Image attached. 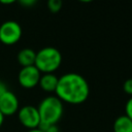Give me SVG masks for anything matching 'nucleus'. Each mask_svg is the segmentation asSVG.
Wrapping results in <instances>:
<instances>
[{"mask_svg":"<svg viewBox=\"0 0 132 132\" xmlns=\"http://www.w3.org/2000/svg\"><path fill=\"white\" fill-rule=\"evenodd\" d=\"M113 132H132V121L127 116H120L113 122Z\"/></svg>","mask_w":132,"mask_h":132,"instance_id":"9d476101","label":"nucleus"},{"mask_svg":"<svg viewBox=\"0 0 132 132\" xmlns=\"http://www.w3.org/2000/svg\"><path fill=\"white\" fill-rule=\"evenodd\" d=\"M57 97L70 104H80L90 95V87L85 77L78 73H66L59 77L56 88Z\"/></svg>","mask_w":132,"mask_h":132,"instance_id":"f257e3e1","label":"nucleus"},{"mask_svg":"<svg viewBox=\"0 0 132 132\" xmlns=\"http://www.w3.org/2000/svg\"><path fill=\"white\" fill-rule=\"evenodd\" d=\"M40 76H41L40 71L33 65V66L22 67V69L19 72L18 79L22 87L30 89L38 85Z\"/></svg>","mask_w":132,"mask_h":132,"instance_id":"423d86ee","label":"nucleus"},{"mask_svg":"<svg viewBox=\"0 0 132 132\" xmlns=\"http://www.w3.org/2000/svg\"><path fill=\"white\" fill-rule=\"evenodd\" d=\"M19 108V100L11 91H6L0 97V111L3 116L13 114Z\"/></svg>","mask_w":132,"mask_h":132,"instance_id":"0eeeda50","label":"nucleus"},{"mask_svg":"<svg viewBox=\"0 0 132 132\" xmlns=\"http://www.w3.org/2000/svg\"><path fill=\"white\" fill-rule=\"evenodd\" d=\"M3 120H4V116L1 113V111H0V127H1V125H2V123H3Z\"/></svg>","mask_w":132,"mask_h":132,"instance_id":"f3484780","label":"nucleus"},{"mask_svg":"<svg viewBox=\"0 0 132 132\" xmlns=\"http://www.w3.org/2000/svg\"><path fill=\"white\" fill-rule=\"evenodd\" d=\"M62 62V55L58 48L46 46L36 53L34 66L43 73H53Z\"/></svg>","mask_w":132,"mask_h":132,"instance_id":"7ed1b4c3","label":"nucleus"},{"mask_svg":"<svg viewBox=\"0 0 132 132\" xmlns=\"http://www.w3.org/2000/svg\"><path fill=\"white\" fill-rule=\"evenodd\" d=\"M21 4H23V5H32V4H34L35 3V1L34 0H24V1H21L20 2Z\"/></svg>","mask_w":132,"mask_h":132,"instance_id":"2eb2a0df","label":"nucleus"},{"mask_svg":"<svg viewBox=\"0 0 132 132\" xmlns=\"http://www.w3.org/2000/svg\"><path fill=\"white\" fill-rule=\"evenodd\" d=\"M123 89H124L125 93L132 96V78H128L125 80V82L123 85Z\"/></svg>","mask_w":132,"mask_h":132,"instance_id":"f8f14e48","label":"nucleus"},{"mask_svg":"<svg viewBox=\"0 0 132 132\" xmlns=\"http://www.w3.org/2000/svg\"><path fill=\"white\" fill-rule=\"evenodd\" d=\"M40 123L46 125H56L63 114V103L57 96H47L39 103L37 107Z\"/></svg>","mask_w":132,"mask_h":132,"instance_id":"f03ea898","label":"nucleus"},{"mask_svg":"<svg viewBox=\"0 0 132 132\" xmlns=\"http://www.w3.org/2000/svg\"><path fill=\"white\" fill-rule=\"evenodd\" d=\"M19 120L20 122L27 128L35 129L40 124V118L37 110V107L33 105L23 106L19 110Z\"/></svg>","mask_w":132,"mask_h":132,"instance_id":"39448f33","label":"nucleus"},{"mask_svg":"<svg viewBox=\"0 0 132 132\" xmlns=\"http://www.w3.org/2000/svg\"><path fill=\"white\" fill-rule=\"evenodd\" d=\"M2 3H12V1H1Z\"/></svg>","mask_w":132,"mask_h":132,"instance_id":"a211bd4d","label":"nucleus"},{"mask_svg":"<svg viewBox=\"0 0 132 132\" xmlns=\"http://www.w3.org/2000/svg\"><path fill=\"white\" fill-rule=\"evenodd\" d=\"M6 91H7V88H6L5 84H4L3 81L0 80V97H1V96L3 95V93L6 92Z\"/></svg>","mask_w":132,"mask_h":132,"instance_id":"4468645a","label":"nucleus"},{"mask_svg":"<svg viewBox=\"0 0 132 132\" xmlns=\"http://www.w3.org/2000/svg\"><path fill=\"white\" fill-rule=\"evenodd\" d=\"M58 79H59V77H57L53 73H44L43 75L40 76L38 84L43 91L51 93V92L56 91V88L58 85Z\"/></svg>","mask_w":132,"mask_h":132,"instance_id":"6e6552de","label":"nucleus"},{"mask_svg":"<svg viewBox=\"0 0 132 132\" xmlns=\"http://www.w3.org/2000/svg\"><path fill=\"white\" fill-rule=\"evenodd\" d=\"M62 1L61 0H48L47 1V7L52 12H58L62 8Z\"/></svg>","mask_w":132,"mask_h":132,"instance_id":"9b49d317","label":"nucleus"},{"mask_svg":"<svg viewBox=\"0 0 132 132\" xmlns=\"http://www.w3.org/2000/svg\"><path fill=\"white\" fill-rule=\"evenodd\" d=\"M125 116H127L131 121H132V97L126 102L125 106Z\"/></svg>","mask_w":132,"mask_h":132,"instance_id":"ddd939ff","label":"nucleus"},{"mask_svg":"<svg viewBox=\"0 0 132 132\" xmlns=\"http://www.w3.org/2000/svg\"><path fill=\"white\" fill-rule=\"evenodd\" d=\"M28 132H44V131H42V130H40V129H38V128H35V129H31V130H29Z\"/></svg>","mask_w":132,"mask_h":132,"instance_id":"dca6fc26","label":"nucleus"},{"mask_svg":"<svg viewBox=\"0 0 132 132\" xmlns=\"http://www.w3.org/2000/svg\"><path fill=\"white\" fill-rule=\"evenodd\" d=\"M35 58H36V53L32 48H28V47L23 48L18 54V61L23 67L33 66L35 63Z\"/></svg>","mask_w":132,"mask_h":132,"instance_id":"1a4fd4ad","label":"nucleus"},{"mask_svg":"<svg viewBox=\"0 0 132 132\" xmlns=\"http://www.w3.org/2000/svg\"><path fill=\"white\" fill-rule=\"evenodd\" d=\"M22 36L21 25L14 21H6L0 26V41L4 44H13Z\"/></svg>","mask_w":132,"mask_h":132,"instance_id":"20e7f679","label":"nucleus"}]
</instances>
